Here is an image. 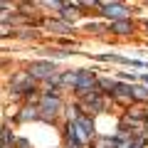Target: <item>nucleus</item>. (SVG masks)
I'll return each mask as SVG.
<instances>
[{"label":"nucleus","instance_id":"5","mask_svg":"<svg viewBox=\"0 0 148 148\" xmlns=\"http://www.w3.org/2000/svg\"><path fill=\"white\" fill-rule=\"evenodd\" d=\"M114 35H131L133 32V22L131 20H121V22H111V27H109Z\"/></svg>","mask_w":148,"mask_h":148},{"label":"nucleus","instance_id":"2","mask_svg":"<svg viewBox=\"0 0 148 148\" xmlns=\"http://www.w3.org/2000/svg\"><path fill=\"white\" fill-rule=\"evenodd\" d=\"M101 15L109 17L111 22H121V20H131V10L123 3H99Z\"/></svg>","mask_w":148,"mask_h":148},{"label":"nucleus","instance_id":"13","mask_svg":"<svg viewBox=\"0 0 148 148\" xmlns=\"http://www.w3.org/2000/svg\"><path fill=\"white\" fill-rule=\"evenodd\" d=\"M138 77H141V79H143V82L148 84V74H138Z\"/></svg>","mask_w":148,"mask_h":148},{"label":"nucleus","instance_id":"7","mask_svg":"<svg viewBox=\"0 0 148 148\" xmlns=\"http://www.w3.org/2000/svg\"><path fill=\"white\" fill-rule=\"evenodd\" d=\"M32 119H40V109H37V106H25V109L20 111L17 121H32Z\"/></svg>","mask_w":148,"mask_h":148},{"label":"nucleus","instance_id":"11","mask_svg":"<svg viewBox=\"0 0 148 148\" xmlns=\"http://www.w3.org/2000/svg\"><path fill=\"white\" fill-rule=\"evenodd\" d=\"M146 141H148V133H143L141 138H133V143L128 148H146Z\"/></svg>","mask_w":148,"mask_h":148},{"label":"nucleus","instance_id":"16","mask_svg":"<svg viewBox=\"0 0 148 148\" xmlns=\"http://www.w3.org/2000/svg\"><path fill=\"white\" fill-rule=\"evenodd\" d=\"M0 133H3V128H0Z\"/></svg>","mask_w":148,"mask_h":148},{"label":"nucleus","instance_id":"8","mask_svg":"<svg viewBox=\"0 0 148 148\" xmlns=\"http://www.w3.org/2000/svg\"><path fill=\"white\" fill-rule=\"evenodd\" d=\"M131 86H133V84H123V82H114V89H111V94H119V96H131Z\"/></svg>","mask_w":148,"mask_h":148},{"label":"nucleus","instance_id":"15","mask_svg":"<svg viewBox=\"0 0 148 148\" xmlns=\"http://www.w3.org/2000/svg\"><path fill=\"white\" fill-rule=\"evenodd\" d=\"M146 30H148V20H146Z\"/></svg>","mask_w":148,"mask_h":148},{"label":"nucleus","instance_id":"14","mask_svg":"<svg viewBox=\"0 0 148 148\" xmlns=\"http://www.w3.org/2000/svg\"><path fill=\"white\" fill-rule=\"evenodd\" d=\"M143 126H146V133H148V114H146V121H143Z\"/></svg>","mask_w":148,"mask_h":148},{"label":"nucleus","instance_id":"3","mask_svg":"<svg viewBox=\"0 0 148 148\" xmlns=\"http://www.w3.org/2000/svg\"><path fill=\"white\" fill-rule=\"evenodd\" d=\"M27 74H30L32 79H45V82H47L52 74H57V67H54L52 62H32Z\"/></svg>","mask_w":148,"mask_h":148},{"label":"nucleus","instance_id":"12","mask_svg":"<svg viewBox=\"0 0 148 148\" xmlns=\"http://www.w3.org/2000/svg\"><path fill=\"white\" fill-rule=\"evenodd\" d=\"M121 79H126V82H136V79H138V74H128V72H121Z\"/></svg>","mask_w":148,"mask_h":148},{"label":"nucleus","instance_id":"9","mask_svg":"<svg viewBox=\"0 0 148 148\" xmlns=\"http://www.w3.org/2000/svg\"><path fill=\"white\" fill-rule=\"evenodd\" d=\"M131 96L136 101H148V89H146V86H136V84H133L131 86Z\"/></svg>","mask_w":148,"mask_h":148},{"label":"nucleus","instance_id":"6","mask_svg":"<svg viewBox=\"0 0 148 148\" xmlns=\"http://www.w3.org/2000/svg\"><path fill=\"white\" fill-rule=\"evenodd\" d=\"M82 74H84V69H77V72H64L62 74V84L64 86H74L77 89V84H79Z\"/></svg>","mask_w":148,"mask_h":148},{"label":"nucleus","instance_id":"1","mask_svg":"<svg viewBox=\"0 0 148 148\" xmlns=\"http://www.w3.org/2000/svg\"><path fill=\"white\" fill-rule=\"evenodd\" d=\"M40 109V119H45V121H54V116L59 114V109H62V101H59L57 91H47V94H42V104L37 106Z\"/></svg>","mask_w":148,"mask_h":148},{"label":"nucleus","instance_id":"4","mask_svg":"<svg viewBox=\"0 0 148 148\" xmlns=\"http://www.w3.org/2000/svg\"><path fill=\"white\" fill-rule=\"evenodd\" d=\"M96 59L119 62V64H126V67H133V69H148V62H141V59H133V57H121V54H96Z\"/></svg>","mask_w":148,"mask_h":148},{"label":"nucleus","instance_id":"10","mask_svg":"<svg viewBox=\"0 0 148 148\" xmlns=\"http://www.w3.org/2000/svg\"><path fill=\"white\" fill-rule=\"evenodd\" d=\"M47 30H52V32H72V25H64V22H59V20H49Z\"/></svg>","mask_w":148,"mask_h":148}]
</instances>
